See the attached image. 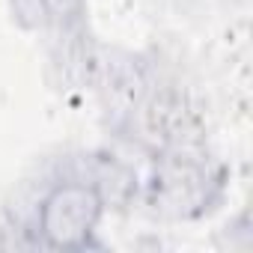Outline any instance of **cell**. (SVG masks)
<instances>
[{"label": "cell", "mask_w": 253, "mask_h": 253, "mask_svg": "<svg viewBox=\"0 0 253 253\" xmlns=\"http://www.w3.org/2000/svg\"><path fill=\"white\" fill-rule=\"evenodd\" d=\"M101 197L92 185H60L39 209V229L54 247H81L101 220Z\"/></svg>", "instance_id": "cell-1"}]
</instances>
